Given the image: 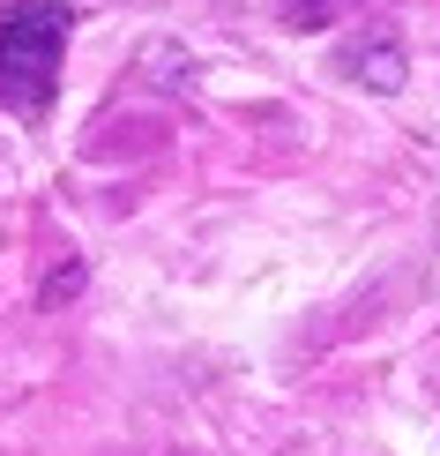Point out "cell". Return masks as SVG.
Segmentation results:
<instances>
[{"instance_id":"1","label":"cell","mask_w":440,"mask_h":456,"mask_svg":"<svg viewBox=\"0 0 440 456\" xmlns=\"http://www.w3.org/2000/svg\"><path fill=\"white\" fill-rule=\"evenodd\" d=\"M75 15L60 0H23V8H0V98H15L23 112H37L52 98V75H60Z\"/></svg>"},{"instance_id":"2","label":"cell","mask_w":440,"mask_h":456,"mask_svg":"<svg viewBox=\"0 0 440 456\" xmlns=\"http://www.w3.org/2000/svg\"><path fill=\"white\" fill-rule=\"evenodd\" d=\"M336 68L351 75V83H366L373 98H396V90L411 83V53H404V37H396V23H366L336 53Z\"/></svg>"},{"instance_id":"3","label":"cell","mask_w":440,"mask_h":456,"mask_svg":"<svg viewBox=\"0 0 440 456\" xmlns=\"http://www.w3.org/2000/svg\"><path fill=\"white\" fill-rule=\"evenodd\" d=\"M83 284H90V262H83V255H52V270L37 277V307H45V314L75 307V299H83Z\"/></svg>"},{"instance_id":"4","label":"cell","mask_w":440,"mask_h":456,"mask_svg":"<svg viewBox=\"0 0 440 456\" xmlns=\"http://www.w3.org/2000/svg\"><path fill=\"white\" fill-rule=\"evenodd\" d=\"M276 8H284V23H292V30H329L351 0H276Z\"/></svg>"}]
</instances>
